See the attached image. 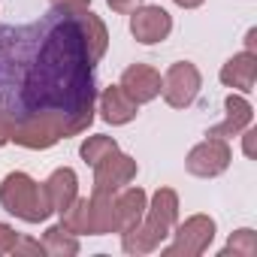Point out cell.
I'll list each match as a JSON object with an SVG mask.
<instances>
[{
    "instance_id": "6da1fadb",
    "label": "cell",
    "mask_w": 257,
    "mask_h": 257,
    "mask_svg": "<svg viewBox=\"0 0 257 257\" xmlns=\"http://www.w3.org/2000/svg\"><path fill=\"white\" fill-rule=\"evenodd\" d=\"M94 100V67L82 19L46 13L0 25V109L13 121L76 115Z\"/></svg>"
}]
</instances>
